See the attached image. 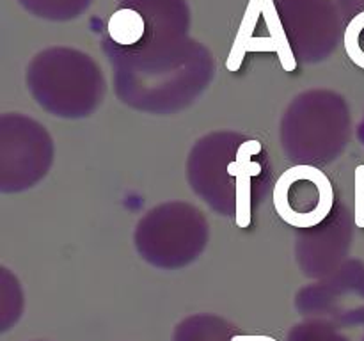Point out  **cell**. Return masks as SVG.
Segmentation results:
<instances>
[{
	"label": "cell",
	"instance_id": "1",
	"mask_svg": "<svg viewBox=\"0 0 364 341\" xmlns=\"http://www.w3.org/2000/svg\"><path fill=\"white\" fill-rule=\"evenodd\" d=\"M274 7L295 59L313 63L333 52L340 20L331 0H276Z\"/></svg>",
	"mask_w": 364,
	"mask_h": 341
},
{
	"label": "cell",
	"instance_id": "3",
	"mask_svg": "<svg viewBox=\"0 0 364 341\" xmlns=\"http://www.w3.org/2000/svg\"><path fill=\"white\" fill-rule=\"evenodd\" d=\"M262 151V142L249 139L242 142L237 151V158L228 166V173L237 180V224L247 227L251 224V197H252V178L258 176L262 167L252 162V156Z\"/></svg>",
	"mask_w": 364,
	"mask_h": 341
},
{
	"label": "cell",
	"instance_id": "4",
	"mask_svg": "<svg viewBox=\"0 0 364 341\" xmlns=\"http://www.w3.org/2000/svg\"><path fill=\"white\" fill-rule=\"evenodd\" d=\"M32 14L46 20H71L91 6L92 0H18Z\"/></svg>",
	"mask_w": 364,
	"mask_h": 341
},
{
	"label": "cell",
	"instance_id": "5",
	"mask_svg": "<svg viewBox=\"0 0 364 341\" xmlns=\"http://www.w3.org/2000/svg\"><path fill=\"white\" fill-rule=\"evenodd\" d=\"M355 212H354V219H355V226L358 227H364V166H359L355 169Z\"/></svg>",
	"mask_w": 364,
	"mask_h": 341
},
{
	"label": "cell",
	"instance_id": "6",
	"mask_svg": "<svg viewBox=\"0 0 364 341\" xmlns=\"http://www.w3.org/2000/svg\"><path fill=\"white\" fill-rule=\"evenodd\" d=\"M336 2L341 7V11L352 14V18L364 13V0H336Z\"/></svg>",
	"mask_w": 364,
	"mask_h": 341
},
{
	"label": "cell",
	"instance_id": "7",
	"mask_svg": "<svg viewBox=\"0 0 364 341\" xmlns=\"http://www.w3.org/2000/svg\"><path fill=\"white\" fill-rule=\"evenodd\" d=\"M233 341H276V340L267 336H237L233 337Z\"/></svg>",
	"mask_w": 364,
	"mask_h": 341
},
{
	"label": "cell",
	"instance_id": "2",
	"mask_svg": "<svg viewBox=\"0 0 364 341\" xmlns=\"http://www.w3.org/2000/svg\"><path fill=\"white\" fill-rule=\"evenodd\" d=\"M327 185H331V181L322 170L309 166L294 167L287 170L276 183L274 205H283V202H291L297 199L299 206L283 220L290 226L302 227V229L315 227L329 215L333 208V188L313 195V192L322 190Z\"/></svg>",
	"mask_w": 364,
	"mask_h": 341
}]
</instances>
